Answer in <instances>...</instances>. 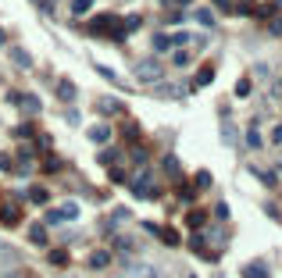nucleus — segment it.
<instances>
[{
	"label": "nucleus",
	"instance_id": "a19ab883",
	"mask_svg": "<svg viewBox=\"0 0 282 278\" xmlns=\"http://www.w3.org/2000/svg\"><path fill=\"white\" fill-rule=\"evenodd\" d=\"M186 4H189V0H175V7H186Z\"/></svg>",
	"mask_w": 282,
	"mask_h": 278
},
{
	"label": "nucleus",
	"instance_id": "c9c22d12",
	"mask_svg": "<svg viewBox=\"0 0 282 278\" xmlns=\"http://www.w3.org/2000/svg\"><path fill=\"white\" fill-rule=\"evenodd\" d=\"M165 172H179V161H175V157H165Z\"/></svg>",
	"mask_w": 282,
	"mask_h": 278
},
{
	"label": "nucleus",
	"instance_id": "a878e982",
	"mask_svg": "<svg viewBox=\"0 0 282 278\" xmlns=\"http://www.w3.org/2000/svg\"><path fill=\"white\" fill-rule=\"evenodd\" d=\"M90 4H93V0H71V11H75V14H86V11H90Z\"/></svg>",
	"mask_w": 282,
	"mask_h": 278
},
{
	"label": "nucleus",
	"instance_id": "f257e3e1",
	"mask_svg": "<svg viewBox=\"0 0 282 278\" xmlns=\"http://www.w3.org/2000/svg\"><path fill=\"white\" fill-rule=\"evenodd\" d=\"M132 196H140V200H157L161 196V185H157V175L154 172H140V178H132Z\"/></svg>",
	"mask_w": 282,
	"mask_h": 278
},
{
	"label": "nucleus",
	"instance_id": "f8f14e48",
	"mask_svg": "<svg viewBox=\"0 0 282 278\" xmlns=\"http://www.w3.org/2000/svg\"><path fill=\"white\" fill-rule=\"evenodd\" d=\"M18 104H22V111H29V114H39V97H18Z\"/></svg>",
	"mask_w": 282,
	"mask_h": 278
},
{
	"label": "nucleus",
	"instance_id": "e433bc0d",
	"mask_svg": "<svg viewBox=\"0 0 282 278\" xmlns=\"http://www.w3.org/2000/svg\"><path fill=\"white\" fill-rule=\"evenodd\" d=\"M186 39H189V36H186V33H175V36H172V46H182V43H186Z\"/></svg>",
	"mask_w": 282,
	"mask_h": 278
},
{
	"label": "nucleus",
	"instance_id": "2eb2a0df",
	"mask_svg": "<svg viewBox=\"0 0 282 278\" xmlns=\"http://www.w3.org/2000/svg\"><path fill=\"white\" fill-rule=\"evenodd\" d=\"M243 278H268V268H264V264H247Z\"/></svg>",
	"mask_w": 282,
	"mask_h": 278
},
{
	"label": "nucleus",
	"instance_id": "c85d7f7f",
	"mask_svg": "<svg viewBox=\"0 0 282 278\" xmlns=\"http://www.w3.org/2000/svg\"><path fill=\"white\" fill-rule=\"evenodd\" d=\"M186 221H189V228H197V225H204V214H200V210H189Z\"/></svg>",
	"mask_w": 282,
	"mask_h": 278
},
{
	"label": "nucleus",
	"instance_id": "dca6fc26",
	"mask_svg": "<svg viewBox=\"0 0 282 278\" xmlns=\"http://www.w3.org/2000/svg\"><path fill=\"white\" fill-rule=\"evenodd\" d=\"M29 239H33L36 246H47V228H43V225H33V228H29Z\"/></svg>",
	"mask_w": 282,
	"mask_h": 278
},
{
	"label": "nucleus",
	"instance_id": "f704fd0d",
	"mask_svg": "<svg viewBox=\"0 0 282 278\" xmlns=\"http://www.w3.org/2000/svg\"><path fill=\"white\" fill-rule=\"evenodd\" d=\"M236 93H240V97H247V93H250V79H240V86H236Z\"/></svg>",
	"mask_w": 282,
	"mask_h": 278
},
{
	"label": "nucleus",
	"instance_id": "7c9ffc66",
	"mask_svg": "<svg viewBox=\"0 0 282 278\" xmlns=\"http://www.w3.org/2000/svg\"><path fill=\"white\" fill-rule=\"evenodd\" d=\"M93 68H97V71H100V75H104V79H111V82H114V86H118V75H114V71H111V68H104V65H93Z\"/></svg>",
	"mask_w": 282,
	"mask_h": 278
},
{
	"label": "nucleus",
	"instance_id": "1a4fd4ad",
	"mask_svg": "<svg viewBox=\"0 0 282 278\" xmlns=\"http://www.w3.org/2000/svg\"><path fill=\"white\" fill-rule=\"evenodd\" d=\"M221 136H225V143L229 146H240V132H236V125L225 118V125H221Z\"/></svg>",
	"mask_w": 282,
	"mask_h": 278
},
{
	"label": "nucleus",
	"instance_id": "bb28decb",
	"mask_svg": "<svg viewBox=\"0 0 282 278\" xmlns=\"http://www.w3.org/2000/svg\"><path fill=\"white\" fill-rule=\"evenodd\" d=\"M179 196L186 200V204H193V196H197V185H182V189H179Z\"/></svg>",
	"mask_w": 282,
	"mask_h": 278
},
{
	"label": "nucleus",
	"instance_id": "f3484780",
	"mask_svg": "<svg viewBox=\"0 0 282 278\" xmlns=\"http://www.w3.org/2000/svg\"><path fill=\"white\" fill-rule=\"evenodd\" d=\"M122 136L129 139L132 146H136V139H140V125H136V121H125V125H122Z\"/></svg>",
	"mask_w": 282,
	"mask_h": 278
},
{
	"label": "nucleus",
	"instance_id": "72a5a7b5",
	"mask_svg": "<svg viewBox=\"0 0 282 278\" xmlns=\"http://www.w3.org/2000/svg\"><path fill=\"white\" fill-rule=\"evenodd\" d=\"M214 7H218L221 14H229V11H232V0H214Z\"/></svg>",
	"mask_w": 282,
	"mask_h": 278
},
{
	"label": "nucleus",
	"instance_id": "f03ea898",
	"mask_svg": "<svg viewBox=\"0 0 282 278\" xmlns=\"http://www.w3.org/2000/svg\"><path fill=\"white\" fill-rule=\"evenodd\" d=\"M161 75H165V61H157V57L136 61V79L140 82H161Z\"/></svg>",
	"mask_w": 282,
	"mask_h": 278
},
{
	"label": "nucleus",
	"instance_id": "473e14b6",
	"mask_svg": "<svg viewBox=\"0 0 282 278\" xmlns=\"http://www.w3.org/2000/svg\"><path fill=\"white\" fill-rule=\"evenodd\" d=\"M254 175H257L264 185H275V175H272V172H254Z\"/></svg>",
	"mask_w": 282,
	"mask_h": 278
},
{
	"label": "nucleus",
	"instance_id": "5701e85b",
	"mask_svg": "<svg viewBox=\"0 0 282 278\" xmlns=\"http://www.w3.org/2000/svg\"><path fill=\"white\" fill-rule=\"evenodd\" d=\"M168 46H172V36H165V33L154 36V50H168Z\"/></svg>",
	"mask_w": 282,
	"mask_h": 278
},
{
	"label": "nucleus",
	"instance_id": "7ed1b4c3",
	"mask_svg": "<svg viewBox=\"0 0 282 278\" xmlns=\"http://www.w3.org/2000/svg\"><path fill=\"white\" fill-rule=\"evenodd\" d=\"M125 278H157V268L146 264V260H129V264L122 268Z\"/></svg>",
	"mask_w": 282,
	"mask_h": 278
},
{
	"label": "nucleus",
	"instance_id": "6ab92c4d",
	"mask_svg": "<svg viewBox=\"0 0 282 278\" xmlns=\"http://www.w3.org/2000/svg\"><path fill=\"white\" fill-rule=\"evenodd\" d=\"M29 200H33V204H47V189H43V185H33V189H29Z\"/></svg>",
	"mask_w": 282,
	"mask_h": 278
},
{
	"label": "nucleus",
	"instance_id": "58836bf2",
	"mask_svg": "<svg viewBox=\"0 0 282 278\" xmlns=\"http://www.w3.org/2000/svg\"><path fill=\"white\" fill-rule=\"evenodd\" d=\"M36 7H39V11H50L54 4H50V0H36Z\"/></svg>",
	"mask_w": 282,
	"mask_h": 278
},
{
	"label": "nucleus",
	"instance_id": "6e6552de",
	"mask_svg": "<svg viewBox=\"0 0 282 278\" xmlns=\"http://www.w3.org/2000/svg\"><path fill=\"white\" fill-rule=\"evenodd\" d=\"M211 79H214V68H211V65H204V68L197 71V79H193V89H204V86H211Z\"/></svg>",
	"mask_w": 282,
	"mask_h": 278
},
{
	"label": "nucleus",
	"instance_id": "79ce46f5",
	"mask_svg": "<svg viewBox=\"0 0 282 278\" xmlns=\"http://www.w3.org/2000/svg\"><path fill=\"white\" fill-rule=\"evenodd\" d=\"M4 39H7V36H4V33H0V43H4Z\"/></svg>",
	"mask_w": 282,
	"mask_h": 278
},
{
	"label": "nucleus",
	"instance_id": "aec40b11",
	"mask_svg": "<svg viewBox=\"0 0 282 278\" xmlns=\"http://www.w3.org/2000/svg\"><path fill=\"white\" fill-rule=\"evenodd\" d=\"M50 264H54V268H65V264H68V253H65V250H50Z\"/></svg>",
	"mask_w": 282,
	"mask_h": 278
},
{
	"label": "nucleus",
	"instance_id": "4be33fe9",
	"mask_svg": "<svg viewBox=\"0 0 282 278\" xmlns=\"http://www.w3.org/2000/svg\"><path fill=\"white\" fill-rule=\"evenodd\" d=\"M172 65H175V68H186V65H189V54H186V50H175V54H172Z\"/></svg>",
	"mask_w": 282,
	"mask_h": 278
},
{
	"label": "nucleus",
	"instance_id": "393cba45",
	"mask_svg": "<svg viewBox=\"0 0 282 278\" xmlns=\"http://www.w3.org/2000/svg\"><path fill=\"white\" fill-rule=\"evenodd\" d=\"M193 185H197V189H207V185H211V172H197V182Z\"/></svg>",
	"mask_w": 282,
	"mask_h": 278
},
{
	"label": "nucleus",
	"instance_id": "37998d69",
	"mask_svg": "<svg viewBox=\"0 0 282 278\" xmlns=\"http://www.w3.org/2000/svg\"><path fill=\"white\" fill-rule=\"evenodd\" d=\"M279 168H282V164H279Z\"/></svg>",
	"mask_w": 282,
	"mask_h": 278
},
{
	"label": "nucleus",
	"instance_id": "c756f323",
	"mask_svg": "<svg viewBox=\"0 0 282 278\" xmlns=\"http://www.w3.org/2000/svg\"><path fill=\"white\" fill-rule=\"evenodd\" d=\"M114 246H118V250H122V253H129V250H132V239H125V236H118V239H114Z\"/></svg>",
	"mask_w": 282,
	"mask_h": 278
},
{
	"label": "nucleus",
	"instance_id": "4c0bfd02",
	"mask_svg": "<svg viewBox=\"0 0 282 278\" xmlns=\"http://www.w3.org/2000/svg\"><path fill=\"white\" fill-rule=\"evenodd\" d=\"M0 168H4V172H11V157H7V153H0Z\"/></svg>",
	"mask_w": 282,
	"mask_h": 278
},
{
	"label": "nucleus",
	"instance_id": "4468645a",
	"mask_svg": "<svg viewBox=\"0 0 282 278\" xmlns=\"http://www.w3.org/2000/svg\"><path fill=\"white\" fill-rule=\"evenodd\" d=\"M100 111H114V114H125V104H122V100H111V97H104V100H100Z\"/></svg>",
	"mask_w": 282,
	"mask_h": 278
},
{
	"label": "nucleus",
	"instance_id": "423d86ee",
	"mask_svg": "<svg viewBox=\"0 0 282 278\" xmlns=\"http://www.w3.org/2000/svg\"><path fill=\"white\" fill-rule=\"evenodd\" d=\"M0 221L4 225H18L22 221V207L18 204H0Z\"/></svg>",
	"mask_w": 282,
	"mask_h": 278
},
{
	"label": "nucleus",
	"instance_id": "ea45409f",
	"mask_svg": "<svg viewBox=\"0 0 282 278\" xmlns=\"http://www.w3.org/2000/svg\"><path fill=\"white\" fill-rule=\"evenodd\" d=\"M272 143H282V125H279V129L272 132Z\"/></svg>",
	"mask_w": 282,
	"mask_h": 278
},
{
	"label": "nucleus",
	"instance_id": "cd10ccee",
	"mask_svg": "<svg viewBox=\"0 0 282 278\" xmlns=\"http://www.w3.org/2000/svg\"><path fill=\"white\" fill-rule=\"evenodd\" d=\"M0 257H7V260H14V257H18V250H14V246H7V243H0Z\"/></svg>",
	"mask_w": 282,
	"mask_h": 278
},
{
	"label": "nucleus",
	"instance_id": "b1692460",
	"mask_svg": "<svg viewBox=\"0 0 282 278\" xmlns=\"http://www.w3.org/2000/svg\"><path fill=\"white\" fill-rule=\"evenodd\" d=\"M197 22H200V25H214V14L207 11V7H200V11H197Z\"/></svg>",
	"mask_w": 282,
	"mask_h": 278
},
{
	"label": "nucleus",
	"instance_id": "9b49d317",
	"mask_svg": "<svg viewBox=\"0 0 282 278\" xmlns=\"http://www.w3.org/2000/svg\"><path fill=\"white\" fill-rule=\"evenodd\" d=\"M11 61H14L18 68H29V65H33V57H29V54L22 50V46H11Z\"/></svg>",
	"mask_w": 282,
	"mask_h": 278
},
{
	"label": "nucleus",
	"instance_id": "a211bd4d",
	"mask_svg": "<svg viewBox=\"0 0 282 278\" xmlns=\"http://www.w3.org/2000/svg\"><path fill=\"white\" fill-rule=\"evenodd\" d=\"M111 264V253L107 250H97L93 257H90V268H107Z\"/></svg>",
	"mask_w": 282,
	"mask_h": 278
},
{
	"label": "nucleus",
	"instance_id": "39448f33",
	"mask_svg": "<svg viewBox=\"0 0 282 278\" xmlns=\"http://www.w3.org/2000/svg\"><path fill=\"white\" fill-rule=\"evenodd\" d=\"M143 228H146V232H154V236H157L161 243H168V246H179V243H182V239H179V236H175V232H172V228H161V225H150V221H146Z\"/></svg>",
	"mask_w": 282,
	"mask_h": 278
},
{
	"label": "nucleus",
	"instance_id": "9d476101",
	"mask_svg": "<svg viewBox=\"0 0 282 278\" xmlns=\"http://www.w3.org/2000/svg\"><path fill=\"white\" fill-rule=\"evenodd\" d=\"M140 25H143V18H140V14H129V18H122V33H125V39H129L132 33H136Z\"/></svg>",
	"mask_w": 282,
	"mask_h": 278
},
{
	"label": "nucleus",
	"instance_id": "412c9836",
	"mask_svg": "<svg viewBox=\"0 0 282 278\" xmlns=\"http://www.w3.org/2000/svg\"><path fill=\"white\" fill-rule=\"evenodd\" d=\"M247 146H250V150H261V146H264V139H261L254 129H250V132H247Z\"/></svg>",
	"mask_w": 282,
	"mask_h": 278
},
{
	"label": "nucleus",
	"instance_id": "2f4dec72",
	"mask_svg": "<svg viewBox=\"0 0 282 278\" xmlns=\"http://www.w3.org/2000/svg\"><path fill=\"white\" fill-rule=\"evenodd\" d=\"M268 33H272V36H282V18H272V22H268Z\"/></svg>",
	"mask_w": 282,
	"mask_h": 278
},
{
	"label": "nucleus",
	"instance_id": "0eeeda50",
	"mask_svg": "<svg viewBox=\"0 0 282 278\" xmlns=\"http://www.w3.org/2000/svg\"><path fill=\"white\" fill-rule=\"evenodd\" d=\"M57 97H61L65 104H71V100H75V82H71V79H61V82H57Z\"/></svg>",
	"mask_w": 282,
	"mask_h": 278
},
{
	"label": "nucleus",
	"instance_id": "ddd939ff",
	"mask_svg": "<svg viewBox=\"0 0 282 278\" xmlns=\"http://www.w3.org/2000/svg\"><path fill=\"white\" fill-rule=\"evenodd\" d=\"M90 139H93V143H107V139H111V129H107V125H93V129H90Z\"/></svg>",
	"mask_w": 282,
	"mask_h": 278
},
{
	"label": "nucleus",
	"instance_id": "20e7f679",
	"mask_svg": "<svg viewBox=\"0 0 282 278\" xmlns=\"http://www.w3.org/2000/svg\"><path fill=\"white\" fill-rule=\"evenodd\" d=\"M71 218H79V204H65V207H54V210H47V225L71 221Z\"/></svg>",
	"mask_w": 282,
	"mask_h": 278
}]
</instances>
